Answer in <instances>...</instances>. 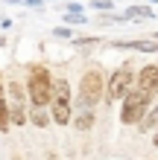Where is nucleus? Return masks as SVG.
<instances>
[{"instance_id": "nucleus-1", "label": "nucleus", "mask_w": 158, "mask_h": 160, "mask_svg": "<svg viewBox=\"0 0 158 160\" xmlns=\"http://www.w3.org/2000/svg\"><path fill=\"white\" fill-rule=\"evenodd\" d=\"M26 90H30V102L38 108L53 105V79L44 67H30V82H26Z\"/></svg>"}, {"instance_id": "nucleus-14", "label": "nucleus", "mask_w": 158, "mask_h": 160, "mask_svg": "<svg viewBox=\"0 0 158 160\" xmlns=\"http://www.w3.org/2000/svg\"><path fill=\"white\" fill-rule=\"evenodd\" d=\"M152 143H155V148H158V128H155V137H152Z\"/></svg>"}, {"instance_id": "nucleus-6", "label": "nucleus", "mask_w": 158, "mask_h": 160, "mask_svg": "<svg viewBox=\"0 0 158 160\" xmlns=\"http://www.w3.org/2000/svg\"><path fill=\"white\" fill-rule=\"evenodd\" d=\"M135 90L141 93L146 102H152V99H155V93H158V67H155V64H146V67L138 73V79H135Z\"/></svg>"}, {"instance_id": "nucleus-5", "label": "nucleus", "mask_w": 158, "mask_h": 160, "mask_svg": "<svg viewBox=\"0 0 158 160\" xmlns=\"http://www.w3.org/2000/svg\"><path fill=\"white\" fill-rule=\"evenodd\" d=\"M146 102L138 90H129L126 96H123V111H120V122L123 125H135V122H141L144 114H146Z\"/></svg>"}, {"instance_id": "nucleus-11", "label": "nucleus", "mask_w": 158, "mask_h": 160, "mask_svg": "<svg viewBox=\"0 0 158 160\" xmlns=\"http://www.w3.org/2000/svg\"><path fill=\"white\" fill-rule=\"evenodd\" d=\"M32 122H35V125H38V128H44V125H47V122H50V117L44 114V108L32 105Z\"/></svg>"}, {"instance_id": "nucleus-2", "label": "nucleus", "mask_w": 158, "mask_h": 160, "mask_svg": "<svg viewBox=\"0 0 158 160\" xmlns=\"http://www.w3.org/2000/svg\"><path fill=\"white\" fill-rule=\"evenodd\" d=\"M103 93H106V76L97 67L88 70L85 76H82V82H79V102L85 108H94V105H100Z\"/></svg>"}, {"instance_id": "nucleus-3", "label": "nucleus", "mask_w": 158, "mask_h": 160, "mask_svg": "<svg viewBox=\"0 0 158 160\" xmlns=\"http://www.w3.org/2000/svg\"><path fill=\"white\" fill-rule=\"evenodd\" d=\"M50 117L59 125L70 122V84H68V79L53 82V111H50Z\"/></svg>"}, {"instance_id": "nucleus-13", "label": "nucleus", "mask_w": 158, "mask_h": 160, "mask_svg": "<svg viewBox=\"0 0 158 160\" xmlns=\"http://www.w3.org/2000/svg\"><path fill=\"white\" fill-rule=\"evenodd\" d=\"M94 9H103L106 12V9H111V0H94Z\"/></svg>"}, {"instance_id": "nucleus-9", "label": "nucleus", "mask_w": 158, "mask_h": 160, "mask_svg": "<svg viewBox=\"0 0 158 160\" xmlns=\"http://www.w3.org/2000/svg\"><path fill=\"white\" fill-rule=\"evenodd\" d=\"M12 128V114H9V102L0 99V131H9Z\"/></svg>"}, {"instance_id": "nucleus-8", "label": "nucleus", "mask_w": 158, "mask_h": 160, "mask_svg": "<svg viewBox=\"0 0 158 160\" xmlns=\"http://www.w3.org/2000/svg\"><path fill=\"white\" fill-rule=\"evenodd\" d=\"M152 128H158V105L152 111H146L144 119H141V131H152Z\"/></svg>"}, {"instance_id": "nucleus-4", "label": "nucleus", "mask_w": 158, "mask_h": 160, "mask_svg": "<svg viewBox=\"0 0 158 160\" xmlns=\"http://www.w3.org/2000/svg\"><path fill=\"white\" fill-rule=\"evenodd\" d=\"M138 76L132 73V64H123L120 70L111 73V79H108V88H106V96L108 99H123L129 90H132V82Z\"/></svg>"}, {"instance_id": "nucleus-12", "label": "nucleus", "mask_w": 158, "mask_h": 160, "mask_svg": "<svg viewBox=\"0 0 158 160\" xmlns=\"http://www.w3.org/2000/svg\"><path fill=\"white\" fill-rule=\"evenodd\" d=\"M126 18H152V9H146V6H132V9H126Z\"/></svg>"}, {"instance_id": "nucleus-10", "label": "nucleus", "mask_w": 158, "mask_h": 160, "mask_svg": "<svg viewBox=\"0 0 158 160\" xmlns=\"http://www.w3.org/2000/svg\"><path fill=\"white\" fill-rule=\"evenodd\" d=\"M73 125H76L79 131H88L91 125H94V114H91V111H85V114H79L76 119H73Z\"/></svg>"}, {"instance_id": "nucleus-7", "label": "nucleus", "mask_w": 158, "mask_h": 160, "mask_svg": "<svg viewBox=\"0 0 158 160\" xmlns=\"http://www.w3.org/2000/svg\"><path fill=\"white\" fill-rule=\"evenodd\" d=\"M117 47H123V50H138V52H155L158 41H120Z\"/></svg>"}, {"instance_id": "nucleus-15", "label": "nucleus", "mask_w": 158, "mask_h": 160, "mask_svg": "<svg viewBox=\"0 0 158 160\" xmlns=\"http://www.w3.org/2000/svg\"><path fill=\"white\" fill-rule=\"evenodd\" d=\"M152 3H158V0H152Z\"/></svg>"}]
</instances>
